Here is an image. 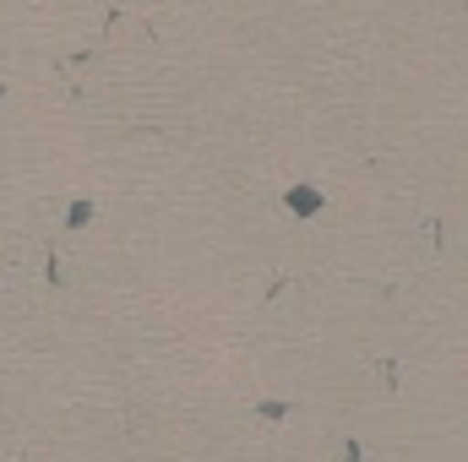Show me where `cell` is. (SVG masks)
Returning a JSON list of instances; mask_svg holds the SVG:
<instances>
[{"instance_id": "obj_1", "label": "cell", "mask_w": 468, "mask_h": 462, "mask_svg": "<svg viewBox=\"0 0 468 462\" xmlns=\"http://www.w3.org/2000/svg\"><path fill=\"white\" fill-rule=\"evenodd\" d=\"M283 207H289L294 218H316V213H322V191H316V185H289V191H283Z\"/></svg>"}]
</instances>
